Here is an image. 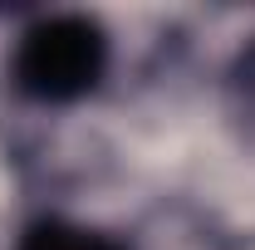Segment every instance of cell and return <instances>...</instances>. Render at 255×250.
Masks as SVG:
<instances>
[{
  "label": "cell",
  "mask_w": 255,
  "mask_h": 250,
  "mask_svg": "<svg viewBox=\"0 0 255 250\" xmlns=\"http://www.w3.org/2000/svg\"><path fill=\"white\" fill-rule=\"evenodd\" d=\"M231 89H236V98L255 113V39L236 54V64H231Z\"/></svg>",
  "instance_id": "3957f363"
},
{
  "label": "cell",
  "mask_w": 255,
  "mask_h": 250,
  "mask_svg": "<svg viewBox=\"0 0 255 250\" xmlns=\"http://www.w3.org/2000/svg\"><path fill=\"white\" fill-rule=\"evenodd\" d=\"M108 30L89 15H44L15 39L10 84L30 103H79L108 74Z\"/></svg>",
  "instance_id": "6da1fadb"
},
{
  "label": "cell",
  "mask_w": 255,
  "mask_h": 250,
  "mask_svg": "<svg viewBox=\"0 0 255 250\" xmlns=\"http://www.w3.org/2000/svg\"><path fill=\"white\" fill-rule=\"evenodd\" d=\"M15 250H128L118 236L79 226V221H34Z\"/></svg>",
  "instance_id": "7a4b0ae2"
}]
</instances>
